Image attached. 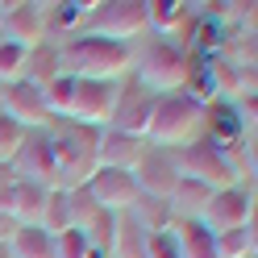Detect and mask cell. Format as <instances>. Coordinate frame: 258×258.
<instances>
[{
    "label": "cell",
    "instance_id": "6da1fadb",
    "mask_svg": "<svg viewBox=\"0 0 258 258\" xmlns=\"http://www.w3.org/2000/svg\"><path fill=\"white\" fill-rule=\"evenodd\" d=\"M46 138H50V154L58 167V187L88 183L92 171L100 167V129L67 121V117H50Z\"/></svg>",
    "mask_w": 258,
    "mask_h": 258
},
{
    "label": "cell",
    "instance_id": "7a4b0ae2",
    "mask_svg": "<svg viewBox=\"0 0 258 258\" xmlns=\"http://www.w3.org/2000/svg\"><path fill=\"white\" fill-rule=\"evenodd\" d=\"M134 67V46L92 34H71L58 46V71L71 79H121Z\"/></svg>",
    "mask_w": 258,
    "mask_h": 258
},
{
    "label": "cell",
    "instance_id": "3957f363",
    "mask_svg": "<svg viewBox=\"0 0 258 258\" xmlns=\"http://www.w3.org/2000/svg\"><path fill=\"white\" fill-rule=\"evenodd\" d=\"M204 134V104L187 92H167V96H154V108H150V125L142 142L158 150H179L200 142Z\"/></svg>",
    "mask_w": 258,
    "mask_h": 258
},
{
    "label": "cell",
    "instance_id": "277c9868",
    "mask_svg": "<svg viewBox=\"0 0 258 258\" xmlns=\"http://www.w3.org/2000/svg\"><path fill=\"white\" fill-rule=\"evenodd\" d=\"M129 75H134L142 88H150L154 96L183 92V79H187V50H183L175 38L150 34L142 46H134V67H129Z\"/></svg>",
    "mask_w": 258,
    "mask_h": 258
},
{
    "label": "cell",
    "instance_id": "5b68a950",
    "mask_svg": "<svg viewBox=\"0 0 258 258\" xmlns=\"http://www.w3.org/2000/svg\"><path fill=\"white\" fill-rule=\"evenodd\" d=\"M75 34L108 38V42H129L146 34V0H96V9L84 17Z\"/></svg>",
    "mask_w": 258,
    "mask_h": 258
},
{
    "label": "cell",
    "instance_id": "8992f818",
    "mask_svg": "<svg viewBox=\"0 0 258 258\" xmlns=\"http://www.w3.org/2000/svg\"><path fill=\"white\" fill-rule=\"evenodd\" d=\"M171 158H175V171H179V175H187V179H196V183L213 187V191L241 183V175H237V167H233L229 150L213 146L208 138L191 142V146H179V150H171Z\"/></svg>",
    "mask_w": 258,
    "mask_h": 258
},
{
    "label": "cell",
    "instance_id": "52a82bcc",
    "mask_svg": "<svg viewBox=\"0 0 258 258\" xmlns=\"http://www.w3.org/2000/svg\"><path fill=\"white\" fill-rule=\"evenodd\" d=\"M121 79H75L67 121L92 125V129H108V117H112V104H117V84H121Z\"/></svg>",
    "mask_w": 258,
    "mask_h": 258
},
{
    "label": "cell",
    "instance_id": "ba28073f",
    "mask_svg": "<svg viewBox=\"0 0 258 258\" xmlns=\"http://www.w3.org/2000/svg\"><path fill=\"white\" fill-rule=\"evenodd\" d=\"M13 179H25V183H42V187H58V167H54V154H50V138L46 129H25L17 154H13Z\"/></svg>",
    "mask_w": 258,
    "mask_h": 258
},
{
    "label": "cell",
    "instance_id": "9c48e42d",
    "mask_svg": "<svg viewBox=\"0 0 258 258\" xmlns=\"http://www.w3.org/2000/svg\"><path fill=\"white\" fill-rule=\"evenodd\" d=\"M150 108H154V92L142 88L134 75H125L117 84V104H112V117H108V129L117 134H129V138H142L150 125Z\"/></svg>",
    "mask_w": 258,
    "mask_h": 258
},
{
    "label": "cell",
    "instance_id": "30bf717a",
    "mask_svg": "<svg viewBox=\"0 0 258 258\" xmlns=\"http://www.w3.org/2000/svg\"><path fill=\"white\" fill-rule=\"evenodd\" d=\"M0 112L9 121H17L21 129H46L50 125V104H46V92L25 84V79H13V84H0Z\"/></svg>",
    "mask_w": 258,
    "mask_h": 258
},
{
    "label": "cell",
    "instance_id": "8fae6325",
    "mask_svg": "<svg viewBox=\"0 0 258 258\" xmlns=\"http://www.w3.org/2000/svg\"><path fill=\"white\" fill-rule=\"evenodd\" d=\"M213 233H225V229H241V225L254 221V187L246 183H233V187H221L213 191L204 217H200Z\"/></svg>",
    "mask_w": 258,
    "mask_h": 258
},
{
    "label": "cell",
    "instance_id": "7c38bea8",
    "mask_svg": "<svg viewBox=\"0 0 258 258\" xmlns=\"http://www.w3.org/2000/svg\"><path fill=\"white\" fill-rule=\"evenodd\" d=\"M92 191V200L104 208V213H129L138 200H142V191H138V179H134V171H112V167H96L92 171V179L84 183Z\"/></svg>",
    "mask_w": 258,
    "mask_h": 258
},
{
    "label": "cell",
    "instance_id": "4fadbf2b",
    "mask_svg": "<svg viewBox=\"0 0 258 258\" xmlns=\"http://www.w3.org/2000/svg\"><path fill=\"white\" fill-rule=\"evenodd\" d=\"M134 179H138V191H142V196H158V200H167V196H171V187H175V179H179L171 150L146 146V150H142V158H138V167H134Z\"/></svg>",
    "mask_w": 258,
    "mask_h": 258
},
{
    "label": "cell",
    "instance_id": "5bb4252c",
    "mask_svg": "<svg viewBox=\"0 0 258 258\" xmlns=\"http://www.w3.org/2000/svg\"><path fill=\"white\" fill-rule=\"evenodd\" d=\"M0 38H13L21 46H42L46 38V17H42V5H29V0H21V5H0Z\"/></svg>",
    "mask_w": 258,
    "mask_h": 258
},
{
    "label": "cell",
    "instance_id": "9a60e30c",
    "mask_svg": "<svg viewBox=\"0 0 258 258\" xmlns=\"http://www.w3.org/2000/svg\"><path fill=\"white\" fill-rule=\"evenodd\" d=\"M46 196H50V187H42V183H25V179H13L9 196H5V213H13V221H17V225H42Z\"/></svg>",
    "mask_w": 258,
    "mask_h": 258
},
{
    "label": "cell",
    "instance_id": "2e32d148",
    "mask_svg": "<svg viewBox=\"0 0 258 258\" xmlns=\"http://www.w3.org/2000/svg\"><path fill=\"white\" fill-rule=\"evenodd\" d=\"M146 142L142 138H129V134H117V129H100V167H112V171H134Z\"/></svg>",
    "mask_w": 258,
    "mask_h": 258
},
{
    "label": "cell",
    "instance_id": "e0dca14e",
    "mask_svg": "<svg viewBox=\"0 0 258 258\" xmlns=\"http://www.w3.org/2000/svg\"><path fill=\"white\" fill-rule=\"evenodd\" d=\"M208 200H213V187H204V183H196V179H187V175H179V179H175L171 196H167L175 221H200V217H204V208H208Z\"/></svg>",
    "mask_w": 258,
    "mask_h": 258
},
{
    "label": "cell",
    "instance_id": "ac0fdd59",
    "mask_svg": "<svg viewBox=\"0 0 258 258\" xmlns=\"http://www.w3.org/2000/svg\"><path fill=\"white\" fill-rule=\"evenodd\" d=\"M171 233L179 241V258H217V233L204 221H171Z\"/></svg>",
    "mask_w": 258,
    "mask_h": 258
},
{
    "label": "cell",
    "instance_id": "d6986e66",
    "mask_svg": "<svg viewBox=\"0 0 258 258\" xmlns=\"http://www.w3.org/2000/svg\"><path fill=\"white\" fill-rule=\"evenodd\" d=\"M146 229L129 217V213H117L112 221V246H108V258H146Z\"/></svg>",
    "mask_w": 258,
    "mask_h": 258
},
{
    "label": "cell",
    "instance_id": "ffe728a7",
    "mask_svg": "<svg viewBox=\"0 0 258 258\" xmlns=\"http://www.w3.org/2000/svg\"><path fill=\"white\" fill-rule=\"evenodd\" d=\"M58 75H62V71H58V46H46V42H42V46H34V50H29V58H25L21 79L46 92Z\"/></svg>",
    "mask_w": 258,
    "mask_h": 258
},
{
    "label": "cell",
    "instance_id": "44dd1931",
    "mask_svg": "<svg viewBox=\"0 0 258 258\" xmlns=\"http://www.w3.org/2000/svg\"><path fill=\"white\" fill-rule=\"evenodd\" d=\"M9 258H54V237L42 225H21L9 241Z\"/></svg>",
    "mask_w": 258,
    "mask_h": 258
},
{
    "label": "cell",
    "instance_id": "7402d4cb",
    "mask_svg": "<svg viewBox=\"0 0 258 258\" xmlns=\"http://www.w3.org/2000/svg\"><path fill=\"white\" fill-rule=\"evenodd\" d=\"M129 217H134L146 233H163V229H171V204L167 200H158V196H142L134 208H129Z\"/></svg>",
    "mask_w": 258,
    "mask_h": 258
},
{
    "label": "cell",
    "instance_id": "603a6c76",
    "mask_svg": "<svg viewBox=\"0 0 258 258\" xmlns=\"http://www.w3.org/2000/svg\"><path fill=\"white\" fill-rule=\"evenodd\" d=\"M217 258H254V221L217 233Z\"/></svg>",
    "mask_w": 258,
    "mask_h": 258
},
{
    "label": "cell",
    "instance_id": "cb8c5ba5",
    "mask_svg": "<svg viewBox=\"0 0 258 258\" xmlns=\"http://www.w3.org/2000/svg\"><path fill=\"white\" fill-rule=\"evenodd\" d=\"M62 191H67V208H71V225H75V229H84V225H92L96 217L104 213V208L92 200V191H88L84 183H75V187H62Z\"/></svg>",
    "mask_w": 258,
    "mask_h": 258
},
{
    "label": "cell",
    "instance_id": "d4e9b609",
    "mask_svg": "<svg viewBox=\"0 0 258 258\" xmlns=\"http://www.w3.org/2000/svg\"><path fill=\"white\" fill-rule=\"evenodd\" d=\"M25 58H29V46L13 42V38H0V84H13V79H21Z\"/></svg>",
    "mask_w": 258,
    "mask_h": 258
},
{
    "label": "cell",
    "instance_id": "484cf974",
    "mask_svg": "<svg viewBox=\"0 0 258 258\" xmlns=\"http://www.w3.org/2000/svg\"><path fill=\"white\" fill-rule=\"evenodd\" d=\"M71 88H75V79L71 75H58L50 88H46V104H50V117H67V108H71Z\"/></svg>",
    "mask_w": 258,
    "mask_h": 258
},
{
    "label": "cell",
    "instance_id": "4316f807",
    "mask_svg": "<svg viewBox=\"0 0 258 258\" xmlns=\"http://www.w3.org/2000/svg\"><path fill=\"white\" fill-rule=\"evenodd\" d=\"M88 254H92V246H88L84 229H67L54 237V258H88Z\"/></svg>",
    "mask_w": 258,
    "mask_h": 258
},
{
    "label": "cell",
    "instance_id": "83f0119b",
    "mask_svg": "<svg viewBox=\"0 0 258 258\" xmlns=\"http://www.w3.org/2000/svg\"><path fill=\"white\" fill-rule=\"evenodd\" d=\"M21 138H25V129L17 125V121H9L5 112H0V163H13V154H17V146H21Z\"/></svg>",
    "mask_w": 258,
    "mask_h": 258
},
{
    "label": "cell",
    "instance_id": "f1b7e54d",
    "mask_svg": "<svg viewBox=\"0 0 258 258\" xmlns=\"http://www.w3.org/2000/svg\"><path fill=\"white\" fill-rule=\"evenodd\" d=\"M146 258H179V241H175V233L171 229L150 233L146 237Z\"/></svg>",
    "mask_w": 258,
    "mask_h": 258
},
{
    "label": "cell",
    "instance_id": "f546056e",
    "mask_svg": "<svg viewBox=\"0 0 258 258\" xmlns=\"http://www.w3.org/2000/svg\"><path fill=\"white\" fill-rule=\"evenodd\" d=\"M17 229H21V225L13 221V213H5V208H0V246H9V241H13V233H17Z\"/></svg>",
    "mask_w": 258,
    "mask_h": 258
},
{
    "label": "cell",
    "instance_id": "4dcf8cb0",
    "mask_svg": "<svg viewBox=\"0 0 258 258\" xmlns=\"http://www.w3.org/2000/svg\"><path fill=\"white\" fill-rule=\"evenodd\" d=\"M9 187H13V171L0 163V208H5V196H9Z\"/></svg>",
    "mask_w": 258,
    "mask_h": 258
},
{
    "label": "cell",
    "instance_id": "1f68e13d",
    "mask_svg": "<svg viewBox=\"0 0 258 258\" xmlns=\"http://www.w3.org/2000/svg\"><path fill=\"white\" fill-rule=\"evenodd\" d=\"M0 258H9V246H0Z\"/></svg>",
    "mask_w": 258,
    "mask_h": 258
}]
</instances>
